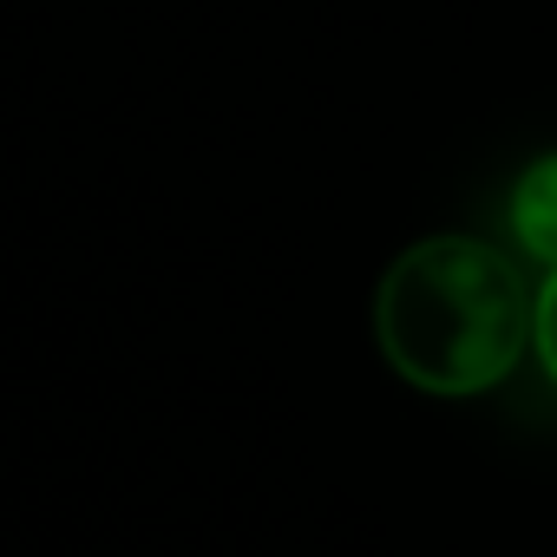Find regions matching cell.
<instances>
[{"label": "cell", "instance_id": "cell-2", "mask_svg": "<svg viewBox=\"0 0 557 557\" xmlns=\"http://www.w3.org/2000/svg\"><path fill=\"white\" fill-rule=\"evenodd\" d=\"M505 223H511V243L531 262L557 269V151H544L518 171V184L505 197Z\"/></svg>", "mask_w": 557, "mask_h": 557}, {"label": "cell", "instance_id": "cell-3", "mask_svg": "<svg viewBox=\"0 0 557 557\" xmlns=\"http://www.w3.org/2000/svg\"><path fill=\"white\" fill-rule=\"evenodd\" d=\"M531 348H537V368L550 374L557 387V269L544 275V289H537V322H531Z\"/></svg>", "mask_w": 557, "mask_h": 557}, {"label": "cell", "instance_id": "cell-1", "mask_svg": "<svg viewBox=\"0 0 557 557\" xmlns=\"http://www.w3.org/2000/svg\"><path fill=\"white\" fill-rule=\"evenodd\" d=\"M537 296L524 269L479 236H420L407 243L374 289L381 361L440 400L498 387L531 348Z\"/></svg>", "mask_w": 557, "mask_h": 557}]
</instances>
